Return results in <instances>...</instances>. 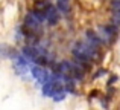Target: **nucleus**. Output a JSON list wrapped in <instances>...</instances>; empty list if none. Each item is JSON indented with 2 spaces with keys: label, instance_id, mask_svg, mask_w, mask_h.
<instances>
[{
  "label": "nucleus",
  "instance_id": "1a4fd4ad",
  "mask_svg": "<svg viewBox=\"0 0 120 110\" xmlns=\"http://www.w3.org/2000/svg\"><path fill=\"white\" fill-rule=\"evenodd\" d=\"M15 55H17V52L11 49L8 45H0V57L2 58H14Z\"/></svg>",
  "mask_w": 120,
  "mask_h": 110
},
{
  "label": "nucleus",
  "instance_id": "6e6552de",
  "mask_svg": "<svg viewBox=\"0 0 120 110\" xmlns=\"http://www.w3.org/2000/svg\"><path fill=\"white\" fill-rule=\"evenodd\" d=\"M56 8L64 15H68L71 12V2L70 0H56Z\"/></svg>",
  "mask_w": 120,
  "mask_h": 110
},
{
  "label": "nucleus",
  "instance_id": "20e7f679",
  "mask_svg": "<svg viewBox=\"0 0 120 110\" xmlns=\"http://www.w3.org/2000/svg\"><path fill=\"white\" fill-rule=\"evenodd\" d=\"M30 73H32V77L35 78V80L38 81L40 84H44V83H46V81L53 75V73H50V72H47L46 69H44L43 66H40V64L32 66V67H30Z\"/></svg>",
  "mask_w": 120,
  "mask_h": 110
},
{
  "label": "nucleus",
  "instance_id": "f257e3e1",
  "mask_svg": "<svg viewBox=\"0 0 120 110\" xmlns=\"http://www.w3.org/2000/svg\"><path fill=\"white\" fill-rule=\"evenodd\" d=\"M71 54H73L75 60L78 63H81L85 67H90L91 63H94V60H97V55H99V48L93 46L90 41L87 40H79L76 41V45L71 49Z\"/></svg>",
  "mask_w": 120,
  "mask_h": 110
},
{
  "label": "nucleus",
  "instance_id": "39448f33",
  "mask_svg": "<svg viewBox=\"0 0 120 110\" xmlns=\"http://www.w3.org/2000/svg\"><path fill=\"white\" fill-rule=\"evenodd\" d=\"M59 18H61L59 9L55 8V6H50V8L47 9V12H46V20H47V23H49V26H56L58 21H59Z\"/></svg>",
  "mask_w": 120,
  "mask_h": 110
},
{
  "label": "nucleus",
  "instance_id": "423d86ee",
  "mask_svg": "<svg viewBox=\"0 0 120 110\" xmlns=\"http://www.w3.org/2000/svg\"><path fill=\"white\" fill-rule=\"evenodd\" d=\"M85 40H87V41H90L91 45L96 46V48H100V46L105 45V43H103V40L100 38L99 32H97V31H93V29L85 31Z\"/></svg>",
  "mask_w": 120,
  "mask_h": 110
},
{
  "label": "nucleus",
  "instance_id": "7ed1b4c3",
  "mask_svg": "<svg viewBox=\"0 0 120 110\" xmlns=\"http://www.w3.org/2000/svg\"><path fill=\"white\" fill-rule=\"evenodd\" d=\"M30 60H27L26 57H24L23 54H17L12 58V66H14V69L17 70V73H20V75H23V73H26V72H29V64H30Z\"/></svg>",
  "mask_w": 120,
  "mask_h": 110
},
{
  "label": "nucleus",
  "instance_id": "f03ea898",
  "mask_svg": "<svg viewBox=\"0 0 120 110\" xmlns=\"http://www.w3.org/2000/svg\"><path fill=\"white\" fill-rule=\"evenodd\" d=\"M99 35H100V38L103 40V43L105 45H108V43H111L112 40L116 38V35H117V26L116 24H112V23H109V24H103V26H100L99 28Z\"/></svg>",
  "mask_w": 120,
  "mask_h": 110
},
{
  "label": "nucleus",
  "instance_id": "0eeeda50",
  "mask_svg": "<svg viewBox=\"0 0 120 110\" xmlns=\"http://www.w3.org/2000/svg\"><path fill=\"white\" fill-rule=\"evenodd\" d=\"M111 23L116 26H120V0H112L111 2Z\"/></svg>",
  "mask_w": 120,
  "mask_h": 110
}]
</instances>
